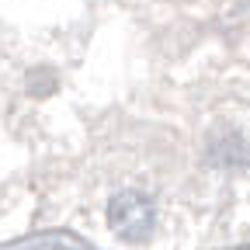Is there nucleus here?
<instances>
[{
	"label": "nucleus",
	"mask_w": 250,
	"mask_h": 250,
	"mask_svg": "<svg viewBox=\"0 0 250 250\" xmlns=\"http://www.w3.org/2000/svg\"><path fill=\"white\" fill-rule=\"evenodd\" d=\"M108 223L122 240H143L153 226H156V208L149 198H143L139 191H122L111 202Z\"/></svg>",
	"instance_id": "nucleus-1"
}]
</instances>
